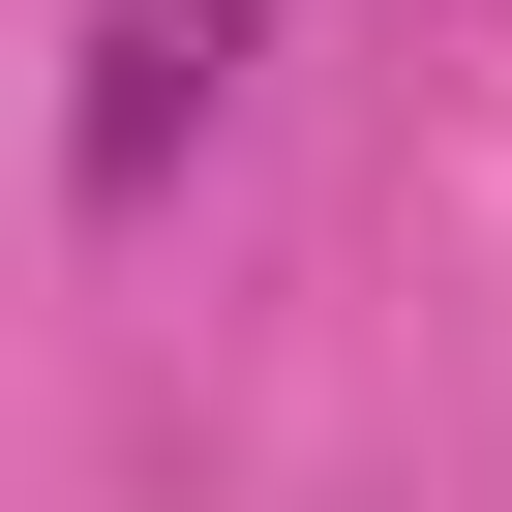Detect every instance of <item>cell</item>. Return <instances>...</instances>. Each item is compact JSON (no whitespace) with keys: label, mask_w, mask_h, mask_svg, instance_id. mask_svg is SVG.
I'll use <instances>...</instances> for the list:
<instances>
[{"label":"cell","mask_w":512,"mask_h":512,"mask_svg":"<svg viewBox=\"0 0 512 512\" xmlns=\"http://www.w3.org/2000/svg\"><path fill=\"white\" fill-rule=\"evenodd\" d=\"M211 61H241V0H121V31H91V181H151L211 121Z\"/></svg>","instance_id":"cell-1"}]
</instances>
